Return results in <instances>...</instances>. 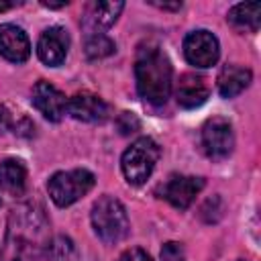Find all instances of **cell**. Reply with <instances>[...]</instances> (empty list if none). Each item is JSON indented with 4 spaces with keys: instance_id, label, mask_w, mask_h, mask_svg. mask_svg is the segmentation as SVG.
Masks as SVG:
<instances>
[{
    "instance_id": "cell-11",
    "label": "cell",
    "mask_w": 261,
    "mask_h": 261,
    "mask_svg": "<svg viewBox=\"0 0 261 261\" xmlns=\"http://www.w3.org/2000/svg\"><path fill=\"white\" fill-rule=\"evenodd\" d=\"M67 114L82 122H102L108 116V104L92 92H77L67 100Z\"/></svg>"
},
{
    "instance_id": "cell-18",
    "label": "cell",
    "mask_w": 261,
    "mask_h": 261,
    "mask_svg": "<svg viewBox=\"0 0 261 261\" xmlns=\"http://www.w3.org/2000/svg\"><path fill=\"white\" fill-rule=\"evenodd\" d=\"M114 53V43L106 37V35H90L86 39V55L90 59H100V57H106Z\"/></svg>"
},
{
    "instance_id": "cell-2",
    "label": "cell",
    "mask_w": 261,
    "mask_h": 261,
    "mask_svg": "<svg viewBox=\"0 0 261 261\" xmlns=\"http://www.w3.org/2000/svg\"><path fill=\"white\" fill-rule=\"evenodd\" d=\"M137 92L153 106L167 102L171 94V63L157 45H145L135 59Z\"/></svg>"
},
{
    "instance_id": "cell-16",
    "label": "cell",
    "mask_w": 261,
    "mask_h": 261,
    "mask_svg": "<svg viewBox=\"0 0 261 261\" xmlns=\"http://www.w3.org/2000/svg\"><path fill=\"white\" fill-rule=\"evenodd\" d=\"M27 188V169L18 159H4L0 163V190L10 196H22Z\"/></svg>"
},
{
    "instance_id": "cell-6",
    "label": "cell",
    "mask_w": 261,
    "mask_h": 261,
    "mask_svg": "<svg viewBox=\"0 0 261 261\" xmlns=\"http://www.w3.org/2000/svg\"><path fill=\"white\" fill-rule=\"evenodd\" d=\"M202 149L210 159H224L232 153L234 147V135L232 126L222 116H212L202 126Z\"/></svg>"
},
{
    "instance_id": "cell-23",
    "label": "cell",
    "mask_w": 261,
    "mask_h": 261,
    "mask_svg": "<svg viewBox=\"0 0 261 261\" xmlns=\"http://www.w3.org/2000/svg\"><path fill=\"white\" fill-rule=\"evenodd\" d=\"M20 2H14V0H0V12H4V10H10V8H14V6H18Z\"/></svg>"
},
{
    "instance_id": "cell-20",
    "label": "cell",
    "mask_w": 261,
    "mask_h": 261,
    "mask_svg": "<svg viewBox=\"0 0 261 261\" xmlns=\"http://www.w3.org/2000/svg\"><path fill=\"white\" fill-rule=\"evenodd\" d=\"M118 261H153V259H151V255H149L147 251H143V249H126V251L118 257Z\"/></svg>"
},
{
    "instance_id": "cell-12",
    "label": "cell",
    "mask_w": 261,
    "mask_h": 261,
    "mask_svg": "<svg viewBox=\"0 0 261 261\" xmlns=\"http://www.w3.org/2000/svg\"><path fill=\"white\" fill-rule=\"evenodd\" d=\"M0 55L12 63H22L31 55V41L16 24H0Z\"/></svg>"
},
{
    "instance_id": "cell-19",
    "label": "cell",
    "mask_w": 261,
    "mask_h": 261,
    "mask_svg": "<svg viewBox=\"0 0 261 261\" xmlns=\"http://www.w3.org/2000/svg\"><path fill=\"white\" fill-rule=\"evenodd\" d=\"M161 261H186V253L184 247L175 241H169L163 245L161 249Z\"/></svg>"
},
{
    "instance_id": "cell-9",
    "label": "cell",
    "mask_w": 261,
    "mask_h": 261,
    "mask_svg": "<svg viewBox=\"0 0 261 261\" xmlns=\"http://www.w3.org/2000/svg\"><path fill=\"white\" fill-rule=\"evenodd\" d=\"M202 188H204V179L202 177H196V175H171L165 181L161 194L171 206H175L179 210H186L194 202V198L200 194Z\"/></svg>"
},
{
    "instance_id": "cell-25",
    "label": "cell",
    "mask_w": 261,
    "mask_h": 261,
    "mask_svg": "<svg viewBox=\"0 0 261 261\" xmlns=\"http://www.w3.org/2000/svg\"><path fill=\"white\" fill-rule=\"evenodd\" d=\"M237 261H243V259H237Z\"/></svg>"
},
{
    "instance_id": "cell-22",
    "label": "cell",
    "mask_w": 261,
    "mask_h": 261,
    "mask_svg": "<svg viewBox=\"0 0 261 261\" xmlns=\"http://www.w3.org/2000/svg\"><path fill=\"white\" fill-rule=\"evenodd\" d=\"M6 126H8V112H6L4 106H0V133H2Z\"/></svg>"
},
{
    "instance_id": "cell-15",
    "label": "cell",
    "mask_w": 261,
    "mask_h": 261,
    "mask_svg": "<svg viewBox=\"0 0 261 261\" xmlns=\"http://www.w3.org/2000/svg\"><path fill=\"white\" fill-rule=\"evenodd\" d=\"M226 20L239 33H255L261 24V4L259 2H241L228 10Z\"/></svg>"
},
{
    "instance_id": "cell-24",
    "label": "cell",
    "mask_w": 261,
    "mask_h": 261,
    "mask_svg": "<svg viewBox=\"0 0 261 261\" xmlns=\"http://www.w3.org/2000/svg\"><path fill=\"white\" fill-rule=\"evenodd\" d=\"M41 4H43V6H47V8H61V6H65V4H67V0H61V2H47V0H43Z\"/></svg>"
},
{
    "instance_id": "cell-1",
    "label": "cell",
    "mask_w": 261,
    "mask_h": 261,
    "mask_svg": "<svg viewBox=\"0 0 261 261\" xmlns=\"http://www.w3.org/2000/svg\"><path fill=\"white\" fill-rule=\"evenodd\" d=\"M49 245V220L43 206L22 202L8 216L0 261H39Z\"/></svg>"
},
{
    "instance_id": "cell-3",
    "label": "cell",
    "mask_w": 261,
    "mask_h": 261,
    "mask_svg": "<svg viewBox=\"0 0 261 261\" xmlns=\"http://www.w3.org/2000/svg\"><path fill=\"white\" fill-rule=\"evenodd\" d=\"M90 218H92L94 232L106 245H114L128 234V228H130L128 214L124 206L112 196H102L100 200H96V204L92 206Z\"/></svg>"
},
{
    "instance_id": "cell-5",
    "label": "cell",
    "mask_w": 261,
    "mask_h": 261,
    "mask_svg": "<svg viewBox=\"0 0 261 261\" xmlns=\"http://www.w3.org/2000/svg\"><path fill=\"white\" fill-rule=\"evenodd\" d=\"M94 173L88 169H71V171H57L51 175L47 184V192L51 200L59 206H71L82 196H86L94 188Z\"/></svg>"
},
{
    "instance_id": "cell-10",
    "label": "cell",
    "mask_w": 261,
    "mask_h": 261,
    "mask_svg": "<svg viewBox=\"0 0 261 261\" xmlns=\"http://www.w3.org/2000/svg\"><path fill=\"white\" fill-rule=\"evenodd\" d=\"M67 49H69V37L65 33V29H61V27H49L47 31H43V35L39 37V43H37L39 59L51 67L61 65L65 61Z\"/></svg>"
},
{
    "instance_id": "cell-21",
    "label": "cell",
    "mask_w": 261,
    "mask_h": 261,
    "mask_svg": "<svg viewBox=\"0 0 261 261\" xmlns=\"http://www.w3.org/2000/svg\"><path fill=\"white\" fill-rule=\"evenodd\" d=\"M153 6H157V8H165V10H179L181 8V2H173V4H169V2H151Z\"/></svg>"
},
{
    "instance_id": "cell-14",
    "label": "cell",
    "mask_w": 261,
    "mask_h": 261,
    "mask_svg": "<svg viewBox=\"0 0 261 261\" xmlns=\"http://www.w3.org/2000/svg\"><path fill=\"white\" fill-rule=\"evenodd\" d=\"M208 84L198 73H184L175 86V100L181 108H198L208 100Z\"/></svg>"
},
{
    "instance_id": "cell-8",
    "label": "cell",
    "mask_w": 261,
    "mask_h": 261,
    "mask_svg": "<svg viewBox=\"0 0 261 261\" xmlns=\"http://www.w3.org/2000/svg\"><path fill=\"white\" fill-rule=\"evenodd\" d=\"M33 106L51 122H59L67 112V98L49 82L41 80L33 88Z\"/></svg>"
},
{
    "instance_id": "cell-7",
    "label": "cell",
    "mask_w": 261,
    "mask_h": 261,
    "mask_svg": "<svg viewBox=\"0 0 261 261\" xmlns=\"http://www.w3.org/2000/svg\"><path fill=\"white\" fill-rule=\"evenodd\" d=\"M184 55L194 67H212L220 55L218 39L206 29L192 31L184 39Z\"/></svg>"
},
{
    "instance_id": "cell-17",
    "label": "cell",
    "mask_w": 261,
    "mask_h": 261,
    "mask_svg": "<svg viewBox=\"0 0 261 261\" xmlns=\"http://www.w3.org/2000/svg\"><path fill=\"white\" fill-rule=\"evenodd\" d=\"M251 84V71L241 65H226L218 75V92L222 98L239 96Z\"/></svg>"
},
{
    "instance_id": "cell-13",
    "label": "cell",
    "mask_w": 261,
    "mask_h": 261,
    "mask_svg": "<svg viewBox=\"0 0 261 261\" xmlns=\"http://www.w3.org/2000/svg\"><path fill=\"white\" fill-rule=\"evenodd\" d=\"M122 8H124V2H92L86 8L82 27L92 35H100L104 29H110L116 22Z\"/></svg>"
},
{
    "instance_id": "cell-4",
    "label": "cell",
    "mask_w": 261,
    "mask_h": 261,
    "mask_svg": "<svg viewBox=\"0 0 261 261\" xmlns=\"http://www.w3.org/2000/svg\"><path fill=\"white\" fill-rule=\"evenodd\" d=\"M159 159V147L153 139L141 137L137 139L120 159L122 173L130 186H141L149 179V175L155 169V163Z\"/></svg>"
}]
</instances>
